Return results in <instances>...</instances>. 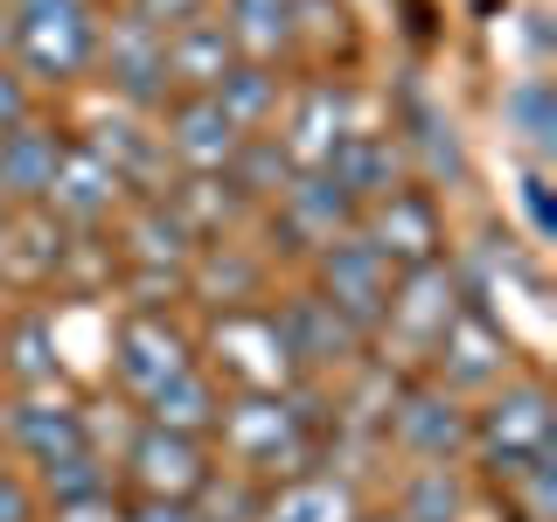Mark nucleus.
I'll return each instance as SVG.
<instances>
[{"label": "nucleus", "instance_id": "f8f14e48", "mask_svg": "<svg viewBox=\"0 0 557 522\" xmlns=\"http://www.w3.org/2000/svg\"><path fill=\"white\" fill-rule=\"evenodd\" d=\"M153 139H161V153H168V161H182L188 174H223L251 133H244L209 91H188V98L168 104V119H161V133H153Z\"/></svg>", "mask_w": 557, "mask_h": 522}, {"label": "nucleus", "instance_id": "2f4dec72", "mask_svg": "<svg viewBox=\"0 0 557 522\" xmlns=\"http://www.w3.org/2000/svg\"><path fill=\"white\" fill-rule=\"evenodd\" d=\"M223 174H231V188H237L244 202H272L278 188L293 182V161L278 153V139H272V133H251V139L237 147V161L223 167Z\"/></svg>", "mask_w": 557, "mask_h": 522}, {"label": "nucleus", "instance_id": "dca6fc26", "mask_svg": "<svg viewBox=\"0 0 557 522\" xmlns=\"http://www.w3.org/2000/svg\"><path fill=\"white\" fill-rule=\"evenodd\" d=\"M126 474L139 495L153 501H196L202 481L216 467L202 460V439H182V432H161V425H139V439L126 446Z\"/></svg>", "mask_w": 557, "mask_h": 522}, {"label": "nucleus", "instance_id": "2eb2a0df", "mask_svg": "<svg viewBox=\"0 0 557 522\" xmlns=\"http://www.w3.org/2000/svg\"><path fill=\"white\" fill-rule=\"evenodd\" d=\"M133 202V188L119 182L112 167L98 161L84 139H70L63 147V161H57V182H49V196H42V209L57 223H77V231H91V223H104V216H119V209Z\"/></svg>", "mask_w": 557, "mask_h": 522}, {"label": "nucleus", "instance_id": "423d86ee", "mask_svg": "<svg viewBox=\"0 0 557 522\" xmlns=\"http://www.w3.org/2000/svg\"><path fill=\"white\" fill-rule=\"evenodd\" d=\"M383 439H397L418 467H446L453 452H467L474 439V411H460V397L440 383H397L391 411H383Z\"/></svg>", "mask_w": 557, "mask_h": 522}, {"label": "nucleus", "instance_id": "9d476101", "mask_svg": "<svg viewBox=\"0 0 557 522\" xmlns=\"http://www.w3.org/2000/svg\"><path fill=\"white\" fill-rule=\"evenodd\" d=\"M182 370H196V341H188L168 313H133V321H119V335H112V376L126 383L139 405H147L161 383H174Z\"/></svg>", "mask_w": 557, "mask_h": 522}, {"label": "nucleus", "instance_id": "4be33fe9", "mask_svg": "<svg viewBox=\"0 0 557 522\" xmlns=\"http://www.w3.org/2000/svg\"><path fill=\"white\" fill-rule=\"evenodd\" d=\"M237 63V49H231V35H223V22H182V28H168V84L174 91H216L223 84V70Z\"/></svg>", "mask_w": 557, "mask_h": 522}, {"label": "nucleus", "instance_id": "c85d7f7f", "mask_svg": "<svg viewBox=\"0 0 557 522\" xmlns=\"http://www.w3.org/2000/svg\"><path fill=\"white\" fill-rule=\"evenodd\" d=\"M209 98H216L244 133H265L272 119H278V104H286V84H278V63H244V57H237Z\"/></svg>", "mask_w": 557, "mask_h": 522}, {"label": "nucleus", "instance_id": "37998d69", "mask_svg": "<svg viewBox=\"0 0 557 522\" xmlns=\"http://www.w3.org/2000/svg\"><path fill=\"white\" fill-rule=\"evenodd\" d=\"M356 522H397V509H383V515H356Z\"/></svg>", "mask_w": 557, "mask_h": 522}, {"label": "nucleus", "instance_id": "aec40b11", "mask_svg": "<svg viewBox=\"0 0 557 522\" xmlns=\"http://www.w3.org/2000/svg\"><path fill=\"white\" fill-rule=\"evenodd\" d=\"M196 231H188L182 216L161 202V196H139L133 209H126V251L139 258L147 272H161V278H182L188 272V258H196Z\"/></svg>", "mask_w": 557, "mask_h": 522}, {"label": "nucleus", "instance_id": "7c9ffc66", "mask_svg": "<svg viewBox=\"0 0 557 522\" xmlns=\"http://www.w3.org/2000/svg\"><path fill=\"white\" fill-rule=\"evenodd\" d=\"M35 481H42V495L57 501H91V495H112V467L98 460L91 446H70V452H57V460H42L35 467Z\"/></svg>", "mask_w": 557, "mask_h": 522}, {"label": "nucleus", "instance_id": "473e14b6", "mask_svg": "<svg viewBox=\"0 0 557 522\" xmlns=\"http://www.w3.org/2000/svg\"><path fill=\"white\" fill-rule=\"evenodd\" d=\"M460 509H467V487L453 467H418L405 495H397V522H460Z\"/></svg>", "mask_w": 557, "mask_h": 522}, {"label": "nucleus", "instance_id": "58836bf2", "mask_svg": "<svg viewBox=\"0 0 557 522\" xmlns=\"http://www.w3.org/2000/svg\"><path fill=\"white\" fill-rule=\"evenodd\" d=\"M119 522H202V515L188 509V501H153V495H139Z\"/></svg>", "mask_w": 557, "mask_h": 522}, {"label": "nucleus", "instance_id": "4c0bfd02", "mask_svg": "<svg viewBox=\"0 0 557 522\" xmlns=\"http://www.w3.org/2000/svg\"><path fill=\"white\" fill-rule=\"evenodd\" d=\"M42 509H35V487L14 474V467H0V522H35Z\"/></svg>", "mask_w": 557, "mask_h": 522}, {"label": "nucleus", "instance_id": "ddd939ff", "mask_svg": "<svg viewBox=\"0 0 557 522\" xmlns=\"http://www.w3.org/2000/svg\"><path fill=\"white\" fill-rule=\"evenodd\" d=\"M313 265H321V300H335L348 321L362 327V335H376V321H383V300H391V265H383V258L370 251V244H362L356 231L348 237H335V244H321V251H313Z\"/></svg>", "mask_w": 557, "mask_h": 522}, {"label": "nucleus", "instance_id": "c756f323", "mask_svg": "<svg viewBox=\"0 0 557 522\" xmlns=\"http://www.w3.org/2000/svg\"><path fill=\"white\" fill-rule=\"evenodd\" d=\"M161 202H168L202 244H209V237H223V223H231L237 209H244V196L231 188V174H188V182L174 188V196H161Z\"/></svg>", "mask_w": 557, "mask_h": 522}, {"label": "nucleus", "instance_id": "39448f33", "mask_svg": "<svg viewBox=\"0 0 557 522\" xmlns=\"http://www.w3.org/2000/svg\"><path fill=\"white\" fill-rule=\"evenodd\" d=\"M348 133H370L362 126V98L348 91L342 77H307L300 91L286 98V119H278L272 139L293 167H327V153H335Z\"/></svg>", "mask_w": 557, "mask_h": 522}, {"label": "nucleus", "instance_id": "79ce46f5", "mask_svg": "<svg viewBox=\"0 0 557 522\" xmlns=\"http://www.w3.org/2000/svg\"><path fill=\"white\" fill-rule=\"evenodd\" d=\"M0 63H14V14H8V0H0Z\"/></svg>", "mask_w": 557, "mask_h": 522}, {"label": "nucleus", "instance_id": "a19ab883", "mask_svg": "<svg viewBox=\"0 0 557 522\" xmlns=\"http://www.w3.org/2000/svg\"><path fill=\"white\" fill-rule=\"evenodd\" d=\"M119 515H126V509H119L112 495H91V501H63V509H57V522H119Z\"/></svg>", "mask_w": 557, "mask_h": 522}, {"label": "nucleus", "instance_id": "c03bdc74", "mask_svg": "<svg viewBox=\"0 0 557 522\" xmlns=\"http://www.w3.org/2000/svg\"><path fill=\"white\" fill-rule=\"evenodd\" d=\"M0 286H8V272H0Z\"/></svg>", "mask_w": 557, "mask_h": 522}, {"label": "nucleus", "instance_id": "f704fd0d", "mask_svg": "<svg viewBox=\"0 0 557 522\" xmlns=\"http://www.w3.org/2000/svg\"><path fill=\"white\" fill-rule=\"evenodd\" d=\"M502 495H516V522H550V501H557V460H530L509 487H502Z\"/></svg>", "mask_w": 557, "mask_h": 522}, {"label": "nucleus", "instance_id": "6ab92c4d", "mask_svg": "<svg viewBox=\"0 0 557 522\" xmlns=\"http://www.w3.org/2000/svg\"><path fill=\"white\" fill-rule=\"evenodd\" d=\"M70 139L42 119H22L14 133H0V202L14 209H42L49 182H57V161H63Z\"/></svg>", "mask_w": 557, "mask_h": 522}, {"label": "nucleus", "instance_id": "72a5a7b5", "mask_svg": "<svg viewBox=\"0 0 557 522\" xmlns=\"http://www.w3.org/2000/svg\"><path fill=\"white\" fill-rule=\"evenodd\" d=\"M509 112L522 119V133H530V147H536V153H550V147H557V112H550V84H544V77L516 84V91H509Z\"/></svg>", "mask_w": 557, "mask_h": 522}, {"label": "nucleus", "instance_id": "f257e3e1", "mask_svg": "<svg viewBox=\"0 0 557 522\" xmlns=\"http://www.w3.org/2000/svg\"><path fill=\"white\" fill-rule=\"evenodd\" d=\"M313 418L300 390H237L216 411V439L237 474L251 481H293L313 460Z\"/></svg>", "mask_w": 557, "mask_h": 522}, {"label": "nucleus", "instance_id": "0eeeda50", "mask_svg": "<svg viewBox=\"0 0 557 522\" xmlns=\"http://www.w3.org/2000/svg\"><path fill=\"white\" fill-rule=\"evenodd\" d=\"M356 237L370 244L391 272H411V265H432V258L446 251V223H440V202H432V188H391L383 202L356 209Z\"/></svg>", "mask_w": 557, "mask_h": 522}, {"label": "nucleus", "instance_id": "4468645a", "mask_svg": "<svg viewBox=\"0 0 557 522\" xmlns=\"http://www.w3.org/2000/svg\"><path fill=\"white\" fill-rule=\"evenodd\" d=\"M272 216H278V237H286L293 251H321V244L356 231V202H348L321 167H293V182L272 196Z\"/></svg>", "mask_w": 557, "mask_h": 522}, {"label": "nucleus", "instance_id": "b1692460", "mask_svg": "<svg viewBox=\"0 0 557 522\" xmlns=\"http://www.w3.org/2000/svg\"><path fill=\"white\" fill-rule=\"evenodd\" d=\"M293 8H300V0H223V35H231V49L244 63H278L300 42Z\"/></svg>", "mask_w": 557, "mask_h": 522}, {"label": "nucleus", "instance_id": "7ed1b4c3", "mask_svg": "<svg viewBox=\"0 0 557 522\" xmlns=\"http://www.w3.org/2000/svg\"><path fill=\"white\" fill-rule=\"evenodd\" d=\"M550 439H557V418H550V390L544 383H495L487 405L474 411V446L487 481L509 487L530 460H550Z\"/></svg>", "mask_w": 557, "mask_h": 522}, {"label": "nucleus", "instance_id": "c9c22d12", "mask_svg": "<svg viewBox=\"0 0 557 522\" xmlns=\"http://www.w3.org/2000/svg\"><path fill=\"white\" fill-rule=\"evenodd\" d=\"M202 8L209 0H126V14H139L147 28H182V22H202Z\"/></svg>", "mask_w": 557, "mask_h": 522}, {"label": "nucleus", "instance_id": "f03ea898", "mask_svg": "<svg viewBox=\"0 0 557 522\" xmlns=\"http://www.w3.org/2000/svg\"><path fill=\"white\" fill-rule=\"evenodd\" d=\"M14 14V63L28 84H77L98 57L91 0H8Z\"/></svg>", "mask_w": 557, "mask_h": 522}, {"label": "nucleus", "instance_id": "e433bc0d", "mask_svg": "<svg viewBox=\"0 0 557 522\" xmlns=\"http://www.w3.org/2000/svg\"><path fill=\"white\" fill-rule=\"evenodd\" d=\"M22 119H35V91L14 63H0V133H14Z\"/></svg>", "mask_w": 557, "mask_h": 522}, {"label": "nucleus", "instance_id": "a211bd4d", "mask_svg": "<svg viewBox=\"0 0 557 522\" xmlns=\"http://www.w3.org/2000/svg\"><path fill=\"white\" fill-rule=\"evenodd\" d=\"M327 182L342 188L356 209H370L383 202L391 188H405L411 182V161H405V147H397V133H348L335 153H327Z\"/></svg>", "mask_w": 557, "mask_h": 522}, {"label": "nucleus", "instance_id": "6e6552de", "mask_svg": "<svg viewBox=\"0 0 557 522\" xmlns=\"http://www.w3.org/2000/svg\"><path fill=\"white\" fill-rule=\"evenodd\" d=\"M272 321H278V341H286V356H293L300 376H327V370L342 376V370H356L362 348H370V335H362L335 300H321V293H293V300H278Z\"/></svg>", "mask_w": 557, "mask_h": 522}, {"label": "nucleus", "instance_id": "412c9836", "mask_svg": "<svg viewBox=\"0 0 557 522\" xmlns=\"http://www.w3.org/2000/svg\"><path fill=\"white\" fill-rule=\"evenodd\" d=\"M188 286L202 293L209 307H223V313H244L258 300V286H265V265L258 258H244L237 244H223V237H209V244H196V258H188Z\"/></svg>", "mask_w": 557, "mask_h": 522}, {"label": "nucleus", "instance_id": "20e7f679", "mask_svg": "<svg viewBox=\"0 0 557 522\" xmlns=\"http://www.w3.org/2000/svg\"><path fill=\"white\" fill-rule=\"evenodd\" d=\"M467 307V293H460V278H453L446 258H432V265H411V272H397L391 278V300H383V321H376V335L383 348H405V356H432V341L446 335V321Z\"/></svg>", "mask_w": 557, "mask_h": 522}, {"label": "nucleus", "instance_id": "1a4fd4ad", "mask_svg": "<svg viewBox=\"0 0 557 522\" xmlns=\"http://www.w3.org/2000/svg\"><path fill=\"white\" fill-rule=\"evenodd\" d=\"M502 376H509V335L467 300L446 321V335L432 341V383L460 397V390H495Z\"/></svg>", "mask_w": 557, "mask_h": 522}, {"label": "nucleus", "instance_id": "bb28decb", "mask_svg": "<svg viewBox=\"0 0 557 522\" xmlns=\"http://www.w3.org/2000/svg\"><path fill=\"white\" fill-rule=\"evenodd\" d=\"M0 376L14 390H57V327L42 313H22L0 327Z\"/></svg>", "mask_w": 557, "mask_h": 522}, {"label": "nucleus", "instance_id": "5701e85b", "mask_svg": "<svg viewBox=\"0 0 557 522\" xmlns=\"http://www.w3.org/2000/svg\"><path fill=\"white\" fill-rule=\"evenodd\" d=\"M356 487L335 474H293L272 481L265 501H258V522H356Z\"/></svg>", "mask_w": 557, "mask_h": 522}, {"label": "nucleus", "instance_id": "cd10ccee", "mask_svg": "<svg viewBox=\"0 0 557 522\" xmlns=\"http://www.w3.org/2000/svg\"><path fill=\"white\" fill-rule=\"evenodd\" d=\"M397 147H405V161L418 182H460L467 174V153H460V133H453V119H440L432 104H411L405 133H397Z\"/></svg>", "mask_w": 557, "mask_h": 522}, {"label": "nucleus", "instance_id": "ea45409f", "mask_svg": "<svg viewBox=\"0 0 557 522\" xmlns=\"http://www.w3.org/2000/svg\"><path fill=\"white\" fill-rule=\"evenodd\" d=\"M522 209H530V223H536V237H550V231H557V216H550V188H544V174H530V182H522Z\"/></svg>", "mask_w": 557, "mask_h": 522}, {"label": "nucleus", "instance_id": "a878e982", "mask_svg": "<svg viewBox=\"0 0 557 522\" xmlns=\"http://www.w3.org/2000/svg\"><path fill=\"white\" fill-rule=\"evenodd\" d=\"M84 147L98 153L104 167L119 174V182L133 188V196H147V182H161V139H153L147 126H139V119H104V126H91L84 133Z\"/></svg>", "mask_w": 557, "mask_h": 522}, {"label": "nucleus", "instance_id": "393cba45", "mask_svg": "<svg viewBox=\"0 0 557 522\" xmlns=\"http://www.w3.org/2000/svg\"><path fill=\"white\" fill-rule=\"evenodd\" d=\"M216 411H223V390H216V376L202 370H182L174 383H161V390L147 397V425H161V432H182V439H202V432H216Z\"/></svg>", "mask_w": 557, "mask_h": 522}, {"label": "nucleus", "instance_id": "9b49d317", "mask_svg": "<svg viewBox=\"0 0 557 522\" xmlns=\"http://www.w3.org/2000/svg\"><path fill=\"white\" fill-rule=\"evenodd\" d=\"M91 63L104 70V84H112L133 112H147V104L168 98V35L147 28L139 14H119L112 28H98V57Z\"/></svg>", "mask_w": 557, "mask_h": 522}, {"label": "nucleus", "instance_id": "f3484780", "mask_svg": "<svg viewBox=\"0 0 557 522\" xmlns=\"http://www.w3.org/2000/svg\"><path fill=\"white\" fill-rule=\"evenodd\" d=\"M0 432H8V446L22 452L28 467L57 460L70 446H91V432H84V411L70 405L57 390H14V405L0 411Z\"/></svg>", "mask_w": 557, "mask_h": 522}]
</instances>
